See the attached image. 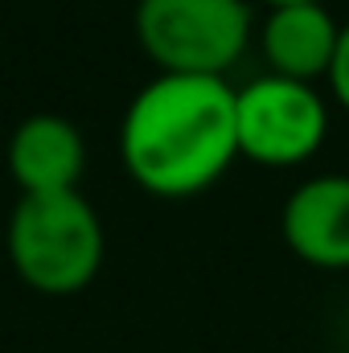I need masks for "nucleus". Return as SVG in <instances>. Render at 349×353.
<instances>
[{
	"instance_id": "f257e3e1",
	"label": "nucleus",
	"mask_w": 349,
	"mask_h": 353,
	"mask_svg": "<svg viewBox=\"0 0 349 353\" xmlns=\"http://www.w3.org/2000/svg\"><path fill=\"white\" fill-rule=\"evenodd\" d=\"M119 161L152 197H193L239 161L235 87L206 74H161L123 111Z\"/></svg>"
},
{
	"instance_id": "f03ea898",
	"label": "nucleus",
	"mask_w": 349,
	"mask_h": 353,
	"mask_svg": "<svg viewBox=\"0 0 349 353\" xmlns=\"http://www.w3.org/2000/svg\"><path fill=\"white\" fill-rule=\"evenodd\" d=\"M103 255V222L79 189L17 201L8 218V259L25 288L41 296H74L94 283Z\"/></svg>"
},
{
	"instance_id": "7ed1b4c3",
	"label": "nucleus",
	"mask_w": 349,
	"mask_h": 353,
	"mask_svg": "<svg viewBox=\"0 0 349 353\" xmlns=\"http://www.w3.org/2000/svg\"><path fill=\"white\" fill-rule=\"evenodd\" d=\"M132 21L136 41L161 74L226 79L255 37L247 0H140Z\"/></svg>"
},
{
	"instance_id": "20e7f679",
	"label": "nucleus",
	"mask_w": 349,
	"mask_h": 353,
	"mask_svg": "<svg viewBox=\"0 0 349 353\" xmlns=\"http://www.w3.org/2000/svg\"><path fill=\"white\" fill-rule=\"evenodd\" d=\"M329 136V107L308 83L255 79L235 90L239 157L267 169H296L321 152Z\"/></svg>"
},
{
	"instance_id": "39448f33",
	"label": "nucleus",
	"mask_w": 349,
	"mask_h": 353,
	"mask_svg": "<svg viewBox=\"0 0 349 353\" xmlns=\"http://www.w3.org/2000/svg\"><path fill=\"white\" fill-rule=\"evenodd\" d=\"M279 234L300 263L349 271V173L296 185L279 210Z\"/></svg>"
},
{
	"instance_id": "423d86ee",
	"label": "nucleus",
	"mask_w": 349,
	"mask_h": 353,
	"mask_svg": "<svg viewBox=\"0 0 349 353\" xmlns=\"http://www.w3.org/2000/svg\"><path fill=\"white\" fill-rule=\"evenodd\" d=\"M8 173L21 185V197L74 193L87 173V140L62 115H29L8 140Z\"/></svg>"
},
{
	"instance_id": "0eeeda50",
	"label": "nucleus",
	"mask_w": 349,
	"mask_h": 353,
	"mask_svg": "<svg viewBox=\"0 0 349 353\" xmlns=\"http://www.w3.org/2000/svg\"><path fill=\"white\" fill-rule=\"evenodd\" d=\"M341 25L325 4H288V8H267L259 29L263 58L275 79L292 83H317L329 79L333 54H337Z\"/></svg>"
},
{
	"instance_id": "6e6552de",
	"label": "nucleus",
	"mask_w": 349,
	"mask_h": 353,
	"mask_svg": "<svg viewBox=\"0 0 349 353\" xmlns=\"http://www.w3.org/2000/svg\"><path fill=\"white\" fill-rule=\"evenodd\" d=\"M329 87H333V99L349 111V21L341 25V37H337V54H333V66H329Z\"/></svg>"
},
{
	"instance_id": "1a4fd4ad",
	"label": "nucleus",
	"mask_w": 349,
	"mask_h": 353,
	"mask_svg": "<svg viewBox=\"0 0 349 353\" xmlns=\"http://www.w3.org/2000/svg\"><path fill=\"white\" fill-rule=\"evenodd\" d=\"M267 8H288V4H325V0H263Z\"/></svg>"
}]
</instances>
